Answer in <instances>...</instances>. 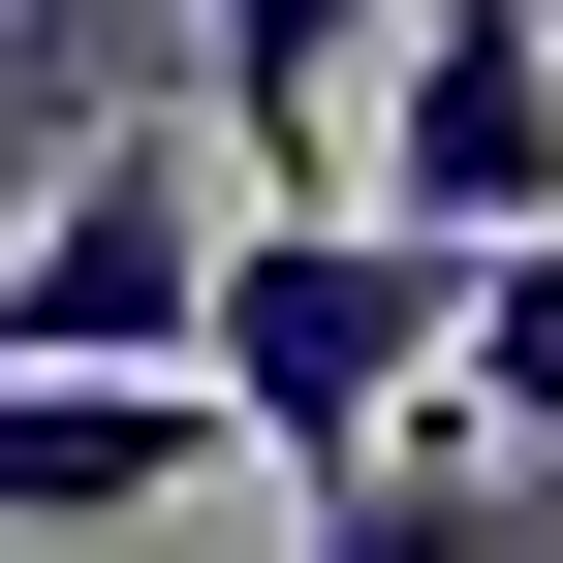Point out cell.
Returning a JSON list of instances; mask_svg holds the SVG:
<instances>
[{"mask_svg":"<svg viewBox=\"0 0 563 563\" xmlns=\"http://www.w3.org/2000/svg\"><path fill=\"white\" fill-rule=\"evenodd\" d=\"M407 0H188V125H220V188H344V63H376Z\"/></svg>","mask_w":563,"mask_h":563,"instance_id":"4","label":"cell"},{"mask_svg":"<svg viewBox=\"0 0 563 563\" xmlns=\"http://www.w3.org/2000/svg\"><path fill=\"white\" fill-rule=\"evenodd\" d=\"M188 376H220V439L282 470V501H344V439L439 376V220H376V188H220Z\"/></svg>","mask_w":563,"mask_h":563,"instance_id":"1","label":"cell"},{"mask_svg":"<svg viewBox=\"0 0 563 563\" xmlns=\"http://www.w3.org/2000/svg\"><path fill=\"white\" fill-rule=\"evenodd\" d=\"M344 188L376 220H563V0H407L376 63H344Z\"/></svg>","mask_w":563,"mask_h":563,"instance_id":"2","label":"cell"},{"mask_svg":"<svg viewBox=\"0 0 563 563\" xmlns=\"http://www.w3.org/2000/svg\"><path fill=\"white\" fill-rule=\"evenodd\" d=\"M95 95H188V0H0V157H63Z\"/></svg>","mask_w":563,"mask_h":563,"instance_id":"6","label":"cell"},{"mask_svg":"<svg viewBox=\"0 0 563 563\" xmlns=\"http://www.w3.org/2000/svg\"><path fill=\"white\" fill-rule=\"evenodd\" d=\"M220 470V376H0V532H157Z\"/></svg>","mask_w":563,"mask_h":563,"instance_id":"3","label":"cell"},{"mask_svg":"<svg viewBox=\"0 0 563 563\" xmlns=\"http://www.w3.org/2000/svg\"><path fill=\"white\" fill-rule=\"evenodd\" d=\"M439 376H470V439L563 501V220H470L439 251Z\"/></svg>","mask_w":563,"mask_h":563,"instance_id":"5","label":"cell"}]
</instances>
